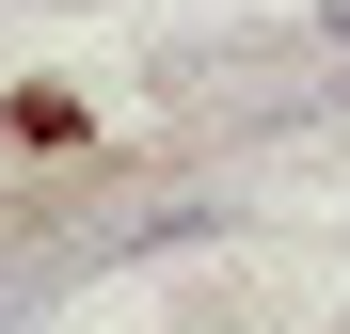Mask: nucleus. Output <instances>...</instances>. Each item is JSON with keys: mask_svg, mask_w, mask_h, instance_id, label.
Returning <instances> with one entry per match:
<instances>
[{"mask_svg": "<svg viewBox=\"0 0 350 334\" xmlns=\"http://www.w3.org/2000/svg\"><path fill=\"white\" fill-rule=\"evenodd\" d=\"M334 32H350V16H334Z\"/></svg>", "mask_w": 350, "mask_h": 334, "instance_id": "obj_1", "label": "nucleus"}]
</instances>
